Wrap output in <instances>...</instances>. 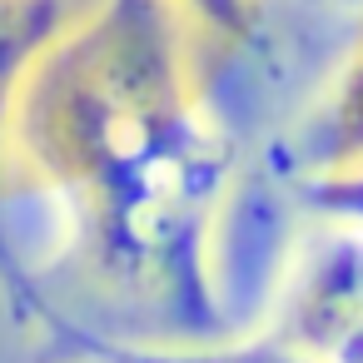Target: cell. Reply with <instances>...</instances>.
I'll return each mask as SVG.
<instances>
[{
  "mask_svg": "<svg viewBox=\"0 0 363 363\" xmlns=\"http://www.w3.org/2000/svg\"><path fill=\"white\" fill-rule=\"evenodd\" d=\"M169 6L184 16L194 35L219 45H239L254 30V0H169Z\"/></svg>",
  "mask_w": 363,
  "mask_h": 363,
  "instance_id": "ba28073f",
  "label": "cell"
},
{
  "mask_svg": "<svg viewBox=\"0 0 363 363\" xmlns=\"http://www.w3.org/2000/svg\"><path fill=\"white\" fill-rule=\"evenodd\" d=\"M80 11L85 0H0V209H6V189L16 174L11 125H16L21 85Z\"/></svg>",
  "mask_w": 363,
  "mask_h": 363,
  "instance_id": "277c9868",
  "label": "cell"
},
{
  "mask_svg": "<svg viewBox=\"0 0 363 363\" xmlns=\"http://www.w3.org/2000/svg\"><path fill=\"white\" fill-rule=\"evenodd\" d=\"M264 333L303 363H363V229L308 219L279 269Z\"/></svg>",
  "mask_w": 363,
  "mask_h": 363,
  "instance_id": "3957f363",
  "label": "cell"
},
{
  "mask_svg": "<svg viewBox=\"0 0 363 363\" xmlns=\"http://www.w3.org/2000/svg\"><path fill=\"white\" fill-rule=\"evenodd\" d=\"M348 6H358V11H363V0H348Z\"/></svg>",
  "mask_w": 363,
  "mask_h": 363,
  "instance_id": "9c48e42d",
  "label": "cell"
},
{
  "mask_svg": "<svg viewBox=\"0 0 363 363\" xmlns=\"http://www.w3.org/2000/svg\"><path fill=\"white\" fill-rule=\"evenodd\" d=\"M50 333L65 343V358H80V363H303L269 333L224 338V343H150V338H110L90 328H65L60 313L50 318Z\"/></svg>",
  "mask_w": 363,
  "mask_h": 363,
  "instance_id": "5b68a950",
  "label": "cell"
},
{
  "mask_svg": "<svg viewBox=\"0 0 363 363\" xmlns=\"http://www.w3.org/2000/svg\"><path fill=\"white\" fill-rule=\"evenodd\" d=\"M234 174L239 150L199 100L130 160L65 199L75 209V239L90 279L120 308H140L160 323L150 343L234 338L214 274L219 214Z\"/></svg>",
  "mask_w": 363,
  "mask_h": 363,
  "instance_id": "6da1fadb",
  "label": "cell"
},
{
  "mask_svg": "<svg viewBox=\"0 0 363 363\" xmlns=\"http://www.w3.org/2000/svg\"><path fill=\"white\" fill-rule=\"evenodd\" d=\"M289 189L298 194V209H303L308 219L363 229V164H338V169L294 174Z\"/></svg>",
  "mask_w": 363,
  "mask_h": 363,
  "instance_id": "52a82bcc",
  "label": "cell"
},
{
  "mask_svg": "<svg viewBox=\"0 0 363 363\" xmlns=\"http://www.w3.org/2000/svg\"><path fill=\"white\" fill-rule=\"evenodd\" d=\"M65 363H80V358H65Z\"/></svg>",
  "mask_w": 363,
  "mask_h": 363,
  "instance_id": "30bf717a",
  "label": "cell"
},
{
  "mask_svg": "<svg viewBox=\"0 0 363 363\" xmlns=\"http://www.w3.org/2000/svg\"><path fill=\"white\" fill-rule=\"evenodd\" d=\"M194 105V30L169 0H85L21 85L11 160L75 199Z\"/></svg>",
  "mask_w": 363,
  "mask_h": 363,
  "instance_id": "7a4b0ae2",
  "label": "cell"
},
{
  "mask_svg": "<svg viewBox=\"0 0 363 363\" xmlns=\"http://www.w3.org/2000/svg\"><path fill=\"white\" fill-rule=\"evenodd\" d=\"M298 164L294 174L313 169H338V164H363V40L323 90V100L308 110L298 140Z\"/></svg>",
  "mask_w": 363,
  "mask_h": 363,
  "instance_id": "8992f818",
  "label": "cell"
}]
</instances>
